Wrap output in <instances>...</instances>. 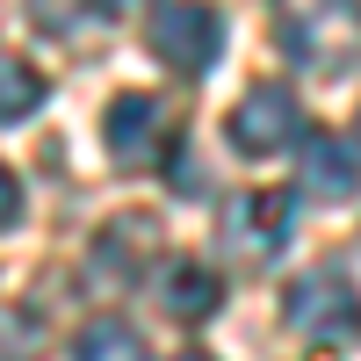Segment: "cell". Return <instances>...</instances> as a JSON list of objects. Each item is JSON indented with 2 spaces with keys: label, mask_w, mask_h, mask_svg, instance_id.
<instances>
[{
  "label": "cell",
  "mask_w": 361,
  "mask_h": 361,
  "mask_svg": "<svg viewBox=\"0 0 361 361\" xmlns=\"http://www.w3.org/2000/svg\"><path fill=\"white\" fill-rule=\"evenodd\" d=\"M304 137V109H296V94L282 80H260L253 94H238V109H231V145L246 159H275V152H289V145Z\"/></svg>",
  "instance_id": "cell-4"
},
{
  "label": "cell",
  "mask_w": 361,
  "mask_h": 361,
  "mask_svg": "<svg viewBox=\"0 0 361 361\" xmlns=\"http://www.w3.org/2000/svg\"><path fill=\"white\" fill-rule=\"evenodd\" d=\"M282 44L304 73H325V80L354 73L361 66V0H311V8H296Z\"/></svg>",
  "instance_id": "cell-1"
},
{
  "label": "cell",
  "mask_w": 361,
  "mask_h": 361,
  "mask_svg": "<svg viewBox=\"0 0 361 361\" xmlns=\"http://www.w3.org/2000/svg\"><path fill=\"white\" fill-rule=\"evenodd\" d=\"M73 361H137V333H130L123 318H94V325L80 333Z\"/></svg>",
  "instance_id": "cell-10"
},
{
  "label": "cell",
  "mask_w": 361,
  "mask_h": 361,
  "mask_svg": "<svg viewBox=\"0 0 361 361\" xmlns=\"http://www.w3.org/2000/svg\"><path fill=\"white\" fill-rule=\"evenodd\" d=\"M44 102V73L29 58H8L0 66V123H29V109Z\"/></svg>",
  "instance_id": "cell-9"
},
{
  "label": "cell",
  "mask_w": 361,
  "mask_h": 361,
  "mask_svg": "<svg viewBox=\"0 0 361 361\" xmlns=\"http://www.w3.org/2000/svg\"><path fill=\"white\" fill-rule=\"evenodd\" d=\"M304 188L325 195V202H347V195L361 188L354 145H340V137H311V145H304Z\"/></svg>",
  "instance_id": "cell-7"
},
{
  "label": "cell",
  "mask_w": 361,
  "mask_h": 361,
  "mask_svg": "<svg viewBox=\"0 0 361 361\" xmlns=\"http://www.w3.org/2000/svg\"><path fill=\"white\" fill-rule=\"evenodd\" d=\"M289 238V195L282 188H253L224 209V246L246 260V267H267Z\"/></svg>",
  "instance_id": "cell-5"
},
{
  "label": "cell",
  "mask_w": 361,
  "mask_h": 361,
  "mask_svg": "<svg viewBox=\"0 0 361 361\" xmlns=\"http://www.w3.org/2000/svg\"><path fill=\"white\" fill-rule=\"evenodd\" d=\"M29 15H37L44 29H66V0H29Z\"/></svg>",
  "instance_id": "cell-12"
},
{
  "label": "cell",
  "mask_w": 361,
  "mask_h": 361,
  "mask_svg": "<svg viewBox=\"0 0 361 361\" xmlns=\"http://www.w3.org/2000/svg\"><path fill=\"white\" fill-rule=\"evenodd\" d=\"M173 188H180V195H202V188H209V166H202L195 152H173Z\"/></svg>",
  "instance_id": "cell-11"
},
{
  "label": "cell",
  "mask_w": 361,
  "mask_h": 361,
  "mask_svg": "<svg viewBox=\"0 0 361 361\" xmlns=\"http://www.w3.org/2000/svg\"><path fill=\"white\" fill-rule=\"evenodd\" d=\"M159 296H166L173 318H209V311H217V275H209L202 260H173L159 275Z\"/></svg>",
  "instance_id": "cell-8"
},
{
  "label": "cell",
  "mask_w": 361,
  "mask_h": 361,
  "mask_svg": "<svg viewBox=\"0 0 361 361\" xmlns=\"http://www.w3.org/2000/svg\"><path fill=\"white\" fill-rule=\"evenodd\" d=\"M173 361H209V354H173Z\"/></svg>",
  "instance_id": "cell-14"
},
{
  "label": "cell",
  "mask_w": 361,
  "mask_h": 361,
  "mask_svg": "<svg viewBox=\"0 0 361 361\" xmlns=\"http://www.w3.org/2000/svg\"><path fill=\"white\" fill-rule=\"evenodd\" d=\"M289 325L304 340H318V347H347V340H361V296H354V282L340 275V267H311V275H296V289H289Z\"/></svg>",
  "instance_id": "cell-3"
},
{
  "label": "cell",
  "mask_w": 361,
  "mask_h": 361,
  "mask_svg": "<svg viewBox=\"0 0 361 361\" xmlns=\"http://www.w3.org/2000/svg\"><path fill=\"white\" fill-rule=\"evenodd\" d=\"M94 8H102V15H116V22H123V15H145V8H152V0H94Z\"/></svg>",
  "instance_id": "cell-13"
},
{
  "label": "cell",
  "mask_w": 361,
  "mask_h": 361,
  "mask_svg": "<svg viewBox=\"0 0 361 361\" xmlns=\"http://www.w3.org/2000/svg\"><path fill=\"white\" fill-rule=\"evenodd\" d=\"M145 44H152L159 66L173 73H209L224 51V15L209 8V0H166V8H152V22H145Z\"/></svg>",
  "instance_id": "cell-2"
},
{
  "label": "cell",
  "mask_w": 361,
  "mask_h": 361,
  "mask_svg": "<svg viewBox=\"0 0 361 361\" xmlns=\"http://www.w3.org/2000/svg\"><path fill=\"white\" fill-rule=\"evenodd\" d=\"M102 145L116 166H152L166 152V109L159 94H116L109 116H102Z\"/></svg>",
  "instance_id": "cell-6"
}]
</instances>
